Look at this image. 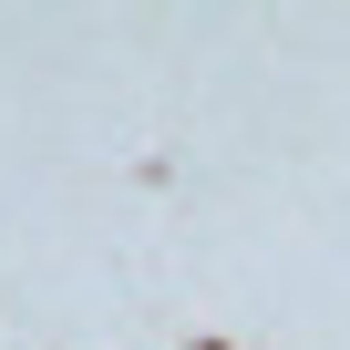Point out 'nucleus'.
Wrapping results in <instances>:
<instances>
[]
</instances>
